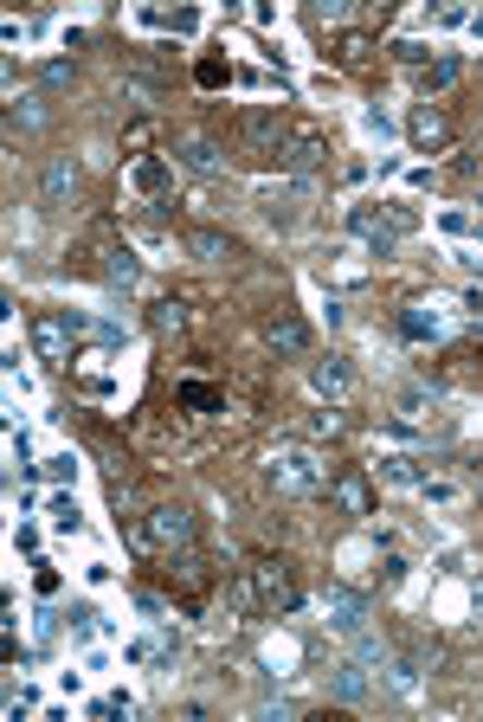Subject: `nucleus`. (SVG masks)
<instances>
[{
    "label": "nucleus",
    "instance_id": "obj_1",
    "mask_svg": "<svg viewBox=\"0 0 483 722\" xmlns=\"http://www.w3.org/2000/svg\"><path fill=\"white\" fill-rule=\"evenodd\" d=\"M245 580H252V613H297L303 606V580L283 555H258L245 562Z\"/></svg>",
    "mask_w": 483,
    "mask_h": 722
},
{
    "label": "nucleus",
    "instance_id": "obj_2",
    "mask_svg": "<svg viewBox=\"0 0 483 722\" xmlns=\"http://www.w3.org/2000/svg\"><path fill=\"white\" fill-rule=\"evenodd\" d=\"M329 465L310 452V445H283L271 465H265V484H271L277 497H316V491H329Z\"/></svg>",
    "mask_w": 483,
    "mask_h": 722
},
{
    "label": "nucleus",
    "instance_id": "obj_3",
    "mask_svg": "<svg viewBox=\"0 0 483 722\" xmlns=\"http://www.w3.org/2000/svg\"><path fill=\"white\" fill-rule=\"evenodd\" d=\"M283 136H290V117H283V110H265V104H258V110H239V123H232L239 155L258 161V168H265V161L283 168Z\"/></svg>",
    "mask_w": 483,
    "mask_h": 722
},
{
    "label": "nucleus",
    "instance_id": "obj_4",
    "mask_svg": "<svg viewBox=\"0 0 483 722\" xmlns=\"http://www.w3.org/2000/svg\"><path fill=\"white\" fill-rule=\"evenodd\" d=\"M348 232L374 252V258H394L400 252V219H394V207H348Z\"/></svg>",
    "mask_w": 483,
    "mask_h": 722
},
{
    "label": "nucleus",
    "instance_id": "obj_5",
    "mask_svg": "<svg viewBox=\"0 0 483 722\" xmlns=\"http://www.w3.org/2000/svg\"><path fill=\"white\" fill-rule=\"evenodd\" d=\"M329 155H336V143H329L323 123H290V136H283V168L290 175H316V168H329Z\"/></svg>",
    "mask_w": 483,
    "mask_h": 722
},
{
    "label": "nucleus",
    "instance_id": "obj_6",
    "mask_svg": "<svg viewBox=\"0 0 483 722\" xmlns=\"http://www.w3.org/2000/svg\"><path fill=\"white\" fill-rule=\"evenodd\" d=\"M148 542L161 549V555H181V549H194V516L188 504H148Z\"/></svg>",
    "mask_w": 483,
    "mask_h": 722
},
{
    "label": "nucleus",
    "instance_id": "obj_7",
    "mask_svg": "<svg viewBox=\"0 0 483 722\" xmlns=\"http://www.w3.org/2000/svg\"><path fill=\"white\" fill-rule=\"evenodd\" d=\"M71 336H77V316H59V310H39V316H33V349H39V361L65 368L71 361Z\"/></svg>",
    "mask_w": 483,
    "mask_h": 722
},
{
    "label": "nucleus",
    "instance_id": "obj_8",
    "mask_svg": "<svg viewBox=\"0 0 483 722\" xmlns=\"http://www.w3.org/2000/svg\"><path fill=\"white\" fill-rule=\"evenodd\" d=\"M329 504L342 509V516H374V478H367L361 465H342V471L329 478Z\"/></svg>",
    "mask_w": 483,
    "mask_h": 722
},
{
    "label": "nucleus",
    "instance_id": "obj_9",
    "mask_svg": "<svg viewBox=\"0 0 483 722\" xmlns=\"http://www.w3.org/2000/svg\"><path fill=\"white\" fill-rule=\"evenodd\" d=\"M407 143L419 155H438V148L451 143V117L438 110V104H413V117H407Z\"/></svg>",
    "mask_w": 483,
    "mask_h": 722
},
{
    "label": "nucleus",
    "instance_id": "obj_10",
    "mask_svg": "<svg viewBox=\"0 0 483 722\" xmlns=\"http://www.w3.org/2000/svg\"><path fill=\"white\" fill-rule=\"evenodd\" d=\"M174 161H181V168H194V175H226V148L213 143V136H194V130H181V136H174Z\"/></svg>",
    "mask_w": 483,
    "mask_h": 722
},
{
    "label": "nucleus",
    "instance_id": "obj_11",
    "mask_svg": "<svg viewBox=\"0 0 483 722\" xmlns=\"http://www.w3.org/2000/svg\"><path fill=\"white\" fill-rule=\"evenodd\" d=\"M188 252H194L201 265H239V258H245V245H239L232 232H219V226H194V232H188Z\"/></svg>",
    "mask_w": 483,
    "mask_h": 722
},
{
    "label": "nucleus",
    "instance_id": "obj_12",
    "mask_svg": "<svg viewBox=\"0 0 483 722\" xmlns=\"http://www.w3.org/2000/svg\"><path fill=\"white\" fill-rule=\"evenodd\" d=\"M310 387H316L329 407H342V400H354V368H348L342 356H323L310 368Z\"/></svg>",
    "mask_w": 483,
    "mask_h": 722
},
{
    "label": "nucleus",
    "instance_id": "obj_13",
    "mask_svg": "<svg viewBox=\"0 0 483 722\" xmlns=\"http://www.w3.org/2000/svg\"><path fill=\"white\" fill-rule=\"evenodd\" d=\"M39 194H46V207H71V201H77V161H71V155H52V161H46Z\"/></svg>",
    "mask_w": 483,
    "mask_h": 722
},
{
    "label": "nucleus",
    "instance_id": "obj_14",
    "mask_svg": "<svg viewBox=\"0 0 483 722\" xmlns=\"http://www.w3.org/2000/svg\"><path fill=\"white\" fill-rule=\"evenodd\" d=\"M168 580H181V593H188V606L207 593V580H213V568H207V555L201 549H181V555H168Z\"/></svg>",
    "mask_w": 483,
    "mask_h": 722
},
{
    "label": "nucleus",
    "instance_id": "obj_15",
    "mask_svg": "<svg viewBox=\"0 0 483 722\" xmlns=\"http://www.w3.org/2000/svg\"><path fill=\"white\" fill-rule=\"evenodd\" d=\"M265 342H271V356H310V323L283 310V316L265 323Z\"/></svg>",
    "mask_w": 483,
    "mask_h": 722
},
{
    "label": "nucleus",
    "instance_id": "obj_16",
    "mask_svg": "<svg viewBox=\"0 0 483 722\" xmlns=\"http://www.w3.org/2000/svg\"><path fill=\"white\" fill-rule=\"evenodd\" d=\"M323 613H329V626H336V633H361V626H367V600H361V593H348V587H329Z\"/></svg>",
    "mask_w": 483,
    "mask_h": 722
},
{
    "label": "nucleus",
    "instance_id": "obj_17",
    "mask_svg": "<svg viewBox=\"0 0 483 722\" xmlns=\"http://www.w3.org/2000/svg\"><path fill=\"white\" fill-rule=\"evenodd\" d=\"M374 52H381V39H374V33H361V26L336 33V65H348V72H367V65H374Z\"/></svg>",
    "mask_w": 483,
    "mask_h": 722
},
{
    "label": "nucleus",
    "instance_id": "obj_18",
    "mask_svg": "<svg viewBox=\"0 0 483 722\" xmlns=\"http://www.w3.org/2000/svg\"><path fill=\"white\" fill-rule=\"evenodd\" d=\"M97 258H104V272H97V278H104L110 290H136L142 265H136V252H130V245H104Z\"/></svg>",
    "mask_w": 483,
    "mask_h": 722
},
{
    "label": "nucleus",
    "instance_id": "obj_19",
    "mask_svg": "<svg viewBox=\"0 0 483 722\" xmlns=\"http://www.w3.org/2000/svg\"><path fill=\"white\" fill-rule=\"evenodd\" d=\"M168 161H174V155H142V161H130V181H136V194H148V207H161Z\"/></svg>",
    "mask_w": 483,
    "mask_h": 722
},
{
    "label": "nucleus",
    "instance_id": "obj_20",
    "mask_svg": "<svg viewBox=\"0 0 483 722\" xmlns=\"http://www.w3.org/2000/svg\"><path fill=\"white\" fill-rule=\"evenodd\" d=\"M148 323H155V336H188V323H194V316H188V303H181V297H161V303L148 310Z\"/></svg>",
    "mask_w": 483,
    "mask_h": 722
},
{
    "label": "nucleus",
    "instance_id": "obj_21",
    "mask_svg": "<svg viewBox=\"0 0 483 722\" xmlns=\"http://www.w3.org/2000/svg\"><path fill=\"white\" fill-rule=\"evenodd\" d=\"M329 697H336V703H361V697H367V671H361V664H336V671H329Z\"/></svg>",
    "mask_w": 483,
    "mask_h": 722
},
{
    "label": "nucleus",
    "instance_id": "obj_22",
    "mask_svg": "<svg viewBox=\"0 0 483 722\" xmlns=\"http://www.w3.org/2000/svg\"><path fill=\"white\" fill-rule=\"evenodd\" d=\"M155 136H161V123H155V117H148V110H142V117H130V123H123V155H148V148H155Z\"/></svg>",
    "mask_w": 483,
    "mask_h": 722
},
{
    "label": "nucleus",
    "instance_id": "obj_23",
    "mask_svg": "<svg viewBox=\"0 0 483 722\" xmlns=\"http://www.w3.org/2000/svg\"><path fill=\"white\" fill-rule=\"evenodd\" d=\"M13 130H46V97L39 91H26V97H13V117H7V136Z\"/></svg>",
    "mask_w": 483,
    "mask_h": 722
},
{
    "label": "nucleus",
    "instance_id": "obj_24",
    "mask_svg": "<svg viewBox=\"0 0 483 722\" xmlns=\"http://www.w3.org/2000/svg\"><path fill=\"white\" fill-rule=\"evenodd\" d=\"M387 684H394V697H407V703H413L419 690H425V677H419V658H394V664H387Z\"/></svg>",
    "mask_w": 483,
    "mask_h": 722
},
{
    "label": "nucleus",
    "instance_id": "obj_25",
    "mask_svg": "<svg viewBox=\"0 0 483 722\" xmlns=\"http://www.w3.org/2000/svg\"><path fill=\"white\" fill-rule=\"evenodd\" d=\"M181 407H201V413H226V394L207 381H181Z\"/></svg>",
    "mask_w": 483,
    "mask_h": 722
},
{
    "label": "nucleus",
    "instance_id": "obj_26",
    "mask_svg": "<svg viewBox=\"0 0 483 722\" xmlns=\"http://www.w3.org/2000/svg\"><path fill=\"white\" fill-rule=\"evenodd\" d=\"M458 72H464V65H458V59H432V65H425V72H419V91H425V97H432V91H445V84H458Z\"/></svg>",
    "mask_w": 483,
    "mask_h": 722
},
{
    "label": "nucleus",
    "instance_id": "obj_27",
    "mask_svg": "<svg viewBox=\"0 0 483 722\" xmlns=\"http://www.w3.org/2000/svg\"><path fill=\"white\" fill-rule=\"evenodd\" d=\"M432 407V387H400V420H425Z\"/></svg>",
    "mask_w": 483,
    "mask_h": 722
},
{
    "label": "nucleus",
    "instance_id": "obj_28",
    "mask_svg": "<svg viewBox=\"0 0 483 722\" xmlns=\"http://www.w3.org/2000/svg\"><path fill=\"white\" fill-rule=\"evenodd\" d=\"M226 606H232V613H252V580H245V568L226 580Z\"/></svg>",
    "mask_w": 483,
    "mask_h": 722
},
{
    "label": "nucleus",
    "instance_id": "obj_29",
    "mask_svg": "<svg viewBox=\"0 0 483 722\" xmlns=\"http://www.w3.org/2000/svg\"><path fill=\"white\" fill-rule=\"evenodd\" d=\"M381 478L387 484H419V465L413 458H381Z\"/></svg>",
    "mask_w": 483,
    "mask_h": 722
},
{
    "label": "nucleus",
    "instance_id": "obj_30",
    "mask_svg": "<svg viewBox=\"0 0 483 722\" xmlns=\"http://www.w3.org/2000/svg\"><path fill=\"white\" fill-rule=\"evenodd\" d=\"M39 77H46V91H65L71 77H77V65H71V59H52V65H46Z\"/></svg>",
    "mask_w": 483,
    "mask_h": 722
},
{
    "label": "nucleus",
    "instance_id": "obj_31",
    "mask_svg": "<svg viewBox=\"0 0 483 722\" xmlns=\"http://www.w3.org/2000/svg\"><path fill=\"white\" fill-rule=\"evenodd\" d=\"M400 329H407V336H438V316H425V310H407V316H400Z\"/></svg>",
    "mask_w": 483,
    "mask_h": 722
},
{
    "label": "nucleus",
    "instance_id": "obj_32",
    "mask_svg": "<svg viewBox=\"0 0 483 722\" xmlns=\"http://www.w3.org/2000/svg\"><path fill=\"white\" fill-rule=\"evenodd\" d=\"M310 433H329V438H336V433H342V413H316V420H310Z\"/></svg>",
    "mask_w": 483,
    "mask_h": 722
}]
</instances>
